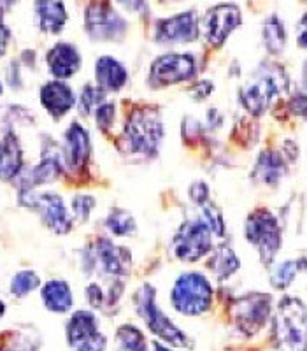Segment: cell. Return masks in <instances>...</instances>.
<instances>
[{
    "label": "cell",
    "mask_w": 307,
    "mask_h": 351,
    "mask_svg": "<svg viewBox=\"0 0 307 351\" xmlns=\"http://www.w3.org/2000/svg\"><path fill=\"white\" fill-rule=\"evenodd\" d=\"M262 37L263 44H265V49H267L271 55H281L286 46V30H284V23L280 18L272 14L265 20L262 28Z\"/></svg>",
    "instance_id": "25"
},
{
    "label": "cell",
    "mask_w": 307,
    "mask_h": 351,
    "mask_svg": "<svg viewBox=\"0 0 307 351\" xmlns=\"http://www.w3.org/2000/svg\"><path fill=\"white\" fill-rule=\"evenodd\" d=\"M93 206H95V199L90 195H79L72 200V209H74V215L79 221H86Z\"/></svg>",
    "instance_id": "32"
},
{
    "label": "cell",
    "mask_w": 307,
    "mask_h": 351,
    "mask_svg": "<svg viewBox=\"0 0 307 351\" xmlns=\"http://www.w3.org/2000/svg\"><path fill=\"white\" fill-rule=\"evenodd\" d=\"M199 37L195 12L188 11L160 20L156 25V40L160 44H186Z\"/></svg>",
    "instance_id": "13"
},
{
    "label": "cell",
    "mask_w": 307,
    "mask_h": 351,
    "mask_svg": "<svg viewBox=\"0 0 307 351\" xmlns=\"http://www.w3.org/2000/svg\"><path fill=\"white\" fill-rule=\"evenodd\" d=\"M36 12L42 32H62V28L67 21V11H65V5L62 2H37Z\"/></svg>",
    "instance_id": "23"
},
{
    "label": "cell",
    "mask_w": 307,
    "mask_h": 351,
    "mask_svg": "<svg viewBox=\"0 0 307 351\" xmlns=\"http://www.w3.org/2000/svg\"><path fill=\"white\" fill-rule=\"evenodd\" d=\"M247 243L258 250L260 260L263 265H271L275 255L280 252L283 237H281V227L275 216L267 209H256L247 216L246 227H244Z\"/></svg>",
    "instance_id": "3"
},
{
    "label": "cell",
    "mask_w": 307,
    "mask_h": 351,
    "mask_svg": "<svg viewBox=\"0 0 307 351\" xmlns=\"http://www.w3.org/2000/svg\"><path fill=\"white\" fill-rule=\"evenodd\" d=\"M44 306L53 313H67L72 307V291L62 280H53L42 287L40 291Z\"/></svg>",
    "instance_id": "22"
},
{
    "label": "cell",
    "mask_w": 307,
    "mask_h": 351,
    "mask_svg": "<svg viewBox=\"0 0 307 351\" xmlns=\"http://www.w3.org/2000/svg\"><path fill=\"white\" fill-rule=\"evenodd\" d=\"M49 72L58 80H67L74 76L81 67V56L77 49L69 43L55 44L46 55Z\"/></svg>",
    "instance_id": "16"
},
{
    "label": "cell",
    "mask_w": 307,
    "mask_h": 351,
    "mask_svg": "<svg viewBox=\"0 0 307 351\" xmlns=\"http://www.w3.org/2000/svg\"><path fill=\"white\" fill-rule=\"evenodd\" d=\"M67 339L74 351H104L106 337L99 332V322L90 311H77L67 325Z\"/></svg>",
    "instance_id": "9"
},
{
    "label": "cell",
    "mask_w": 307,
    "mask_h": 351,
    "mask_svg": "<svg viewBox=\"0 0 307 351\" xmlns=\"http://www.w3.org/2000/svg\"><path fill=\"white\" fill-rule=\"evenodd\" d=\"M9 37H11V32H9V28L5 27L4 20H2V16H0V56L4 55L5 49H8Z\"/></svg>",
    "instance_id": "38"
},
{
    "label": "cell",
    "mask_w": 307,
    "mask_h": 351,
    "mask_svg": "<svg viewBox=\"0 0 307 351\" xmlns=\"http://www.w3.org/2000/svg\"><path fill=\"white\" fill-rule=\"evenodd\" d=\"M125 137L134 153L146 156L155 155L160 143L164 139V127H162L158 112L151 109H139L132 112L125 127Z\"/></svg>",
    "instance_id": "4"
},
{
    "label": "cell",
    "mask_w": 307,
    "mask_h": 351,
    "mask_svg": "<svg viewBox=\"0 0 307 351\" xmlns=\"http://www.w3.org/2000/svg\"><path fill=\"white\" fill-rule=\"evenodd\" d=\"M116 351H148V344L136 327L123 325L116 334Z\"/></svg>",
    "instance_id": "27"
},
{
    "label": "cell",
    "mask_w": 307,
    "mask_h": 351,
    "mask_svg": "<svg viewBox=\"0 0 307 351\" xmlns=\"http://www.w3.org/2000/svg\"><path fill=\"white\" fill-rule=\"evenodd\" d=\"M4 313H5V306H4V302L0 300V318L4 316Z\"/></svg>",
    "instance_id": "41"
},
{
    "label": "cell",
    "mask_w": 307,
    "mask_h": 351,
    "mask_svg": "<svg viewBox=\"0 0 307 351\" xmlns=\"http://www.w3.org/2000/svg\"><path fill=\"white\" fill-rule=\"evenodd\" d=\"M197 72V62L192 55H164L156 58L149 71V83L169 86L192 80Z\"/></svg>",
    "instance_id": "10"
},
{
    "label": "cell",
    "mask_w": 307,
    "mask_h": 351,
    "mask_svg": "<svg viewBox=\"0 0 307 351\" xmlns=\"http://www.w3.org/2000/svg\"><path fill=\"white\" fill-rule=\"evenodd\" d=\"M307 269V260L306 258H297V260H286L281 265L272 271L271 274V283L272 287L278 288V290H286L293 280H295V276L299 272L306 271Z\"/></svg>",
    "instance_id": "26"
},
{
    "label": "cell",
    "mask_w": 307,
    "mask_h": 351,
    "mask_svg": "<svg viewBox=\"0 0 307 351\" xmlns=\"http://www.w3.org/2000/svg\"><path fill=\"white\" fill-rule=\"evenodd\" d=\"M23 167V152L18 137L9 132L0 141V180L9 181L16 178Z\"/></svg>",
    "instance_id": "19"
},
{
    "label": "cell",
    "mask_w": 307,
    "mask_h": 351,
    "mask_svg": "<svg viewBox=\"0 0 307 351\" xmlns=\"http://www.w3.org/2000/svg\"><path fill=\"white\" fill-rule=\"evenodd\" d=\"M93 258L104 269L106 274L127 276L130 272L132 258L127 247L116 246L109 239H99L93 246Z\"/></svg>",
    "instance_id": "15"
},
{
    "label": "cell",
    "mask_w": 307,
    "mask_h": 351,
    "mask_svg": "<svg viewBox=\"0 0 307 351\" xmlns=\"http://www.w3.org/2000/svg\"><path fill=\"white\" fill-rule=\"evenodd\" d=\"M302 84H304V90H306L307 93V62L304 64V69H302Z\"/></svg>",
    "instance_id": "39"
},
{
    "label": "cell",
    "mask_w": 307,
    "mask_h": 351,
    "mask_svg": "<svg viewBox=\"0 0 307 351\" xmlns=\"http://www.w3.org/2000/svg\"><path fill=\"white\" fill-rule=\"evenodd\" d=\"M290 109L293 114L300 116V118H306L307 120V93H297V95L291 97Z\"/></svg>",
    "instance_id": "35"
},
{
    "label": "cell",
    "mask_w": 307,
    "mask_h": 351,
    "mask_svg": "<svg viewBox=\"0 0 307 351\" xmlns=\"http://www.w3.org/2000/svg\"><path fill=\"white\" fill-rule=\"evenodd\" d=\"M76 102L74 92L64 81H49L40 88V104L53 118H62Z\"/></svg>",
    "instance_id": "17"
},
{
    "label": "cell",
    "mask_w": 307,
    "mask_h": 351,
    "mask_svg": "<svg viewBox=\"0 0 307 351\" xmlns=\"http://www.w3.org/2000/svg\"><path fill=\"white\" fill-rule=\"evenodd\" d=\"M288 77L283 69L275 64H263L251 81L241 88L239 97L244 109L260 116L267 111L275 95L286 92Z\"/></svg>",
    "instance_id": "2"
},
{
    "label": "cell",
    "mask_w": 307,
    "mask_h": 351,
    "mask_svg": "<svg viewBox=\"0 0 307 351\" xmlns=\"http://www.w3.org/2000/svg\"><path fill=\"white\" fill-rule=\"evenodd\" d=\"M104 90H100L99 86H84L83 93L79 97V111L83 114H90L95 108L102 106V100H104Z\"/></svg>",
    "instance_id": "30"
},
{
    "label": "cell",
    "mask_w": 307,
    "mask_h": 351,
    "mask_svg": "<svg viewBox=\"0 0 307 351\" xmlns=\"http://www.w3.org/2000/svg\"><path fill=\"white\" fill-rule=\"evenodd\" d=\"M274 341L280 351H307V306L283 297L274 315Z\"/></svg>",
    "instance_id": "1"
},
{
    "label": "cell",
    "mask_w": 307,
    "mask_h": 351,
    "mask_svg": "<svg viewBox=\"0 0 307 351\" xmlns=\"http://www.w3.org/2000/svg\"><path fill=\"white\" fill-rule=\"evenodd\" d=\"M95 76L100 90L118 92L127 83V69L112 56H100L95 65Z\"/></svg>",
    "instance_id": "20"
},
{
    "label": "cell",
    "mask_w": 307,
    "mask_h": 351,
    "mask_svg": "<svg viewBox=\"0 0 307 351\" xmlns=\"http://www.w3.org/2000/svg\"><path fill=\"white\" fill-rule=\"evenodd\" d=\"M64 155L72 171H79L90 158V136L79 123H72L65 132Z\"/></svg>",
    "instance_id": "18"
},
{
    "label": "cell",
    "mask_w": 307,
    "mask_h": 351,
    "mask_svg": "<svg viewBox=\"0 0 307 351\" xmlns=\"http://www.w3.org/2000/svg\"><path fill=\"white\" fill-rule=\"evenodd\" d=\"M297 43L300 48L307 49V12L299 20L297 25Z\"/></svg>",
    "instance_id": "37"
},
{
    "label": "cell",
    "mask_w": 307,
    "mask_h": 351,
    "mask_svg": "<svg viewBox=\"0 0 307 351\" xmlns=\"http://www.w3.org/2000/svg\"><path fill=\"white\" fill-rule=\"evenodd\" d=\"M95 120L99 123L100 128H109L114 120V106L104 102L102 106H99L95 111Z\"/></svg>",
    "instance_id": "33"
},
{
    "label": "cell",
    "mask_w": 307,
    "mask_h": 351,
    "mask_svg": "<svg viewBox=\"0 0 307 351\" xmlns=\"http://www.w3.org/2000/svg\"><path fill=\"white\" fill-rule=\"evenodd\" d=\"M211 234L204 219L184 221L174 237V253L184 262H197L211 252Z\"/></svg>",
    "instance_id": "8"
},
{
    "label": "cell",
    "mask_w": 307,
    "mask_h": 351,
    "mask_svg": "<svg viewBox=\"0 0 307 351\" xmlns=\"http://www.w3.org/2000/svg\"><path fill=\"white\" fill-rule=\"evenodd\" d=\"M106 225L114 236H128L136 230V219L123 209H112L106 219Z\"/></svg>",
    "instance_id": "28"
},
{
    "label": "cell",
    "mask_w": 307,
    "mask_h": 351,
    "mask_svg": "<svg viewBox=\"0 0 307 351\" xmlns=\"http://www.w3.org/2000/svg\"><path fill=\"white\" fill-rule=\"evenodd\" d=\"M28 206L36 208L44 223L56 234H67L71 230L72 225L67 208H65L64 200L55 193H44V195L36 197Z\"/></svg>",
    "instance_id": "14"
},
{
    "label": "cell",
    "mask_w": 307,
    "mask_h": 351,
    "mask_svg": "<svg viewBox=\"0 0 307 351\" xmlns=\"http://www.w3.org/2000/svg\"><path fill=\"white\" fill-rule=\"evenodd\" d=\"M202 208H204V218L202 219L206 221V223H208L209 230L219 237L223 236L225 223H223V216H221V211H219L214 204H211V202H206Z\"/></svg>",
    "instance_id": "31"
},
{
    "label": "cell",
    "mask_w": 307,
    "mask_h": 351,
    "mask_svg": "<svg viewBox=\"0 0 307 351\" xmlns=\"http://www.w3.org/2000/svg\"><path fill=\"white\" fill-rule=\"evenodd\" d=\"M137 302V313L140 318L146 322L149 330L155 335H158L160 339H164L165 343L172 344V346L184 348L188 346V337L172 324L171 319L160 311L155 302V288L151 285H144L139 291L136 293Z\"/></svg>",
    "instance_id": "6"
},
{
    "label": "cell",
    "mask_w": 307,
    "mask_h": 351,
    "mask_svg": "<svg viewBox=\"0 0 307 351\" xmlns=\"http://www.w3.org/2000/svg\"><path fill=\"white\" fill-rule=\"evenodd\" d=\"M243 23V12L234 4H219L208 11L204 28H206V39L212 46H223L234 30Z\"/></svg>",
    "instance_id": "12"
},
{
    "label": "cell",
    "mask_w": 307,
    "mask_h": 351,
    "mask_svg": "<svg viewBox=\"0 0 307 351\" xmlns=\"http://www.w3.org/2000/svg\"><path fill=\"white\" fill-rule=\"evenodd\" d=\"M271 304L272 299L267 293H246L234 300L232 315L237 328L247 337L258 334L271 316Z\"/></svg>",
    "instance_id": "7"
},
{
    "label": "cell",
    "mask_w": 307,
    "mask_h": 351,
    "mask_svg": "<svg viewBox=\"0 0 307 351\" xmlns=\"http://www.w3.org/2000/svg\"><path fill=\"white\" fill-rule=\"evenodd\" d=\"M190 197H192L193 202L199 204V206H204L206 202H209L208 184L202 183V181H197V183H193L192 188H190Z\"/></svg>",
    "instance_id": "34"
},
{
    "label": "cell",
    "mask_w": 307,
    "mask_h": 351,
    "mask_svg": "<svg viewBox=\"0 0 307 351\" xmlns=\"http://www.w3.org/2000/svg\"><path fill=\"white\" fill-rule=\"evenodd\" d=\"M241 260L237 258V255L234 253L232 247H228L227 244L219 246L214 253H212L211 260H209V269L214 272V276L219 281L228 280L234 272L239 271Z\"/></svg>",
    "instance_id": "24"
},
{
    "label": "cell",
    "mask_w": 307,
    "mask_h": 351,
    "mask_svg": "<svg viewBox=\"0 0 307 351\" xmlns=\"http://www.w3.org/2000/svg\"><path fill=\"white\" fill-rule=\"evenodd\" d=\"M0 93H2V84H0Z\"/></svg>",
    "instance_id": "42"
},
{
    "label": "cell",
    "mask_w": 307,
    "mask_h": 351,
    "mask_svg": "<svg viewBox=\"0 0 307 351\" xmlns=\"http://www.w3.org/2000/svg\"><path fill=\"white\" fill-rule=\"evenodd\" d=\"M40 285L39 276L34 271H20L11 281V291L16 297L28 295L30 291L36 290Z\"/></svg>",
    "instance_id": "29"
},
{
    "label": "cell",
    "mask_w": 307,
    "mask_h": 351,
    "mask_svg": "<svg viewBox=\"0 0 307 351\" xmlns=\"http://www.w3.org/2000/svg\"><path fill=\"white\" fill-rule=\"evenodd\" d=\"M212 288L199 272H186L172 288V306L186 316H199L211 307Z\"/></svg>",
    "instance_id": "5"
},
{
    "label": "cell",
    "mask_w": 307,
    "mask_h": 351,
    "mask_svg": "<svg viewBox=\"0 0 307 351\" xmlns=\"http://www.w3.org/2000/svg\"><path fill=\"white\" fill-rule=\"evenodd\" d=\"M153 346H155V351H171V350H167V348L162 346V344H158V343H153Z\"/></svg>",
    "instance_id": "40"
},
{
    "label": "cell",
    "mask_w": 307,
    "mask_h": 351,
    "mask_svg": "<svg viewBox=\"0 0 307 351\" xmlns=\"http://www.w3.org/2000/svg\"><path fill=\"white\" fill-rule=\"evenodd\" d=\"M86 293H88V300H90L92 307H100L102 304H104L106 295L102 293V290H100L99 285H95V283L90 285V287H88V290H86Z\"/></svg>",
    "instance_id": "36"
},
{
    "label": "cell",
    "mask_w": 307,
    "mask_h": 351,
    "mask_svg": "<svg viewBox=\"0 0 307 351\" xmlns=\"http://www.w3.org/2000/svg\"><path fill=\"white\" fill-rule=\"evenodd\" d=\"M284 172H286V164H284L283 155L269 149V152H263L256 160L253 178L262 184L275 186L284 176Z\"/></svg>",
    "instance_id": "21"
},
{
    "label": "cell",
    "mask_w": 307,
    "mask_h": 351,
    "mask_svg": "<svg viewBox=\"0 0 307 351\" xmlns=\"http://www.w3.org/2000/svg\"><path fill=\"white\" fill-rule=\"evenodd\" d=\"M123 18L109 4H90L86 9V32L95 40H116L125 34Z\"/></svg>",
    "instance_id": "11"
}]
</instances>
